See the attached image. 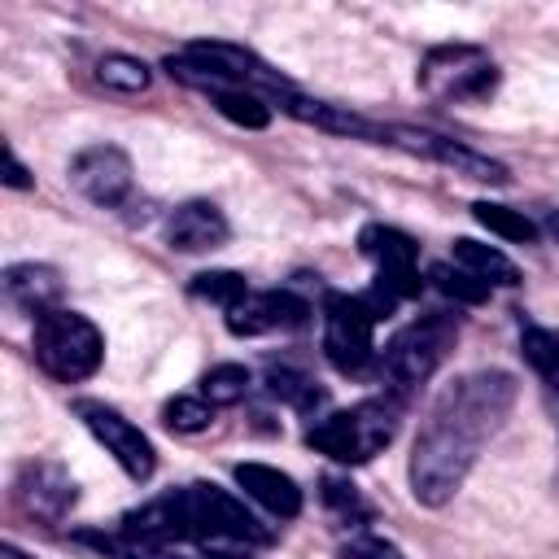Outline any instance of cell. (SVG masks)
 <instances>
[{
    "mask_svg": "<svg viewBox=\"0 0 559 559\" xmlns=\"http://www.w3.org/2000/svg\"><path fill=\"white\" fill-rule=\"evenodd\" d=\"M515 397H520V380L498 367L467 371L432 397L406 463L411 493L419 507L437 511L467 485L480 450L502 432Z\"/></svg>",
    "mask_w": 559,
    "mask_h": 559,
    "instance_id": "obj_1",
    "label": "cell"
},
{
    "mask_svg": "<svg viewBox=\"0 0 559 559\" xmlns=\"http://www.w3.org/2000/svg\"><path fill=\"white\" fill-rule=\"evenodd\" d=\"M127 537L153 542V546H175L192 542L210 559H249L253 550L271 546V528L227 489L210 480H192L183 489H170L135 511L122 515L118 524Z\"/></svg>",
    "mask_w": 559,
    "mask_h": 559,
    "instance_id": "obj_2",
    "label": "cell"
},
{
    "mask_svg": "<svg viewBox=\"0 0 559 559\" xmlns=\"http://www.w3.org/2000/svg\"><path fill=\"white\" fill-rule=\"evenodd\" d=\"M162 66L170 70V79H179L183 87H192L201 96H214L223 87H249L258 96H275L280 100L293 87L258 52H249L245 44H227V39H192L179 52H170Z\"/></svg>",
    "mask_w": 559,
    "mask_h": 559,
    "instance_id": "obj_3",
    "label": "cell"
},
{
    "mask_svg": "<svg viewBox=\"0 0 559 559\" xmlns=\"http://www.w3.org/2000/svg\"><path fill=\"white\" fill-rule=\"evenodd\" d=\"M402 411H406V402H397L393 393L362 397V402H354L345 411L319 415L306 428V445L319 450V454H328L341 467H362V463H371L397 437Z\"/></svg>",
    "mask_w": 559,
    "mask_h": 559,
    "instance_id": "obj_4",
    "label": "cell"
},
{
    "mask_svg": "<svg viewBox=\"0 0 559 559\" xmlns=\"http://www.w3.org/2000/svg\"><path fill=\"white\" fill-rule=\"evenodd\" d=\"M459 341V314L450 310H432V314H419L411 319L402 332H393V341L380 349L376 367H380V380H384V393H393L397 402H406L419 384L432 380V371L450 358Z\"/></svg>",
    "mask_w": 559,
    "mask_h": 559,
    "instance_id": "obj_5",
    "label": "cell"
},
{
    "mask_svg": "<svg viewBox=\"0 0 559 559\" xmlns=\"http://www.w3.org/2000/svg\"><path fill=\"white\" fill-rule=\"evenodd\" d=\"M31 349H35L39 371L52 376L57 384H83L105 362V336H100V328L87 314L70 310V306H57V310H48V314L35 319Z\"/></svg>",
    "mask_w": 559,
    "mask_h": 559,
    "instance_id": "obj_6",
    "label": "cell"
},
{
    "mask_svg": "<svg viewBox=\"0 0 559 559\" xmlns=\"http://www.w3.org/2000/svg\"><path fill=\"white\" fill-rule=\"evenodd\" d=\"M415 79H419V92L428 100H441V105H485L498 92L502 70H498V61L480 44H437V48L424 52Z\"/></svg>",
    "mask_w": 559,
    "mask_h": 559,
    "instance_id": "obj_7",
    "label": "cell"
},
{
    "mask_svg": "<svg viewBox=\"0 0 559 559\" xmlns=\"http://www.w3.org/2000/svg\"><path fill=\"white\" fill-rule=\"evenodd\" d=\"M358 249L362 258L376 262V284L367 293H358L376 319H389L402 301L419 297L424 280H419V245L402 231V227H389V223H367L358 231Z\"/></svg>",
    "mask_w": 559,
    "mask_h": 559,
    "instance_id": "obj_8",
    "label": "cell"
},
{
    "mask_svg": "<svg viewBox=\"0 0 559 559\" xmlns=\"http://www.w3.org/2000/svg\"><path fill=\"white\" fill-rule=\"evenodd\" d=\"M376 314L358 293H328L323 297V354L336 371L362 376L380 349H376Z\"/></svg>",
    "mask_w": 559,
    "mask_h": 559,
    "instance_id": "obj_9",
    "label": "cell"
},
{
    "mask_svg": "<svg viewBox=\"0 0 559 559\" xmlns=\"http://www.w3.org/2000/svg\"><path fill=\"white\" fill-rule=\"evenodd\" d=\"M380 144L402 148V153L424 157V162H437V166H445V170H454V175H463V179H472V183H489V188L511 183V170H507L498 157L476 153V148L450 140V135H437V131H424V127L380 122Z\"/></svg>",
    "mask_w": 559,
    "mask_h": 559,
    "instance_id": "obj_10",
    "label": "cell"
},
{
    "mask_svg": "<svg viewBox=\"0 0 559 559\" xmlns=\"http://www.w3.org/2000/svg\"><path fill=\"white\" fill-rule=\"evenodd\" d=\"M74 415L83 419V428L105 445V454H109L131 480H148V476L157 472V450H153V441H148L122 411H114V406H105V402H96V397H79V402H74Z\"/></svg>",
    "mask_w": 559,
    "mask_h": 559,
    "instance_id": "obj_11",
    "label": "cell"
},
{
    "mask_svg": "<svg viewBox=\"0 0 559 559\" xmlns=\"http://www.w3.org/2000/svg\"><path fill=\"white\" fill-rule=\"evenodd\" d=\"M74 502H79V485H74V476L57 459H26L17 467V476H13V507L26 520L61 524Z\"/></svg>",
    "mask_w": 559,
    "mask_h": 559,
    "instance_id": "obj_12",
    "label": "cell"
},
{
    "mask_svg": "<svg viewBox=\"0 0 559 559\" xmlns=\"http://www.w3.org/2000/svg\"><path fill=\"white\" fill-rule=\"evenodd\" d=\"M70 183L100 210H122L135 192L131 157L118 144H87L70 157Z\"/></svg>",
    "mask_w": 559,
    "mask_h": 559,
    "instance_id": "obj_13",
    "label": "cell"
},
{
    "mask_svg": "<svg viewBox=\"0 0 559 559\" xmlns=\"http://www.w3.org/2000/svg\"><path fill=\"white\" fill-rule=\"evenodd\" d=\"M231 336H271V332H297L310 323V301H301L288 288L249 293L236 310L223 314Z\"/></svg>",
    "mask_w": 559,
    "mask_h": 559,
    "instance_id": "obj_14",
    "label": "cell"
},
{
    "mask_svg": "<svg viewBox=\"0 0 559 559\" xmlns=\"http://www.w3.org/2000/svg\"><path fill=\"white\" fill-rule=\"evenodd\" d=\"M227 236H231L227 214L214 201L192 197L166 214V245L175 253H214L227 245Z\"/></svg>",
    "mask_w": 559,
    "mask_h": 559,
    "instance_id": "obj_15",
    "label": "cell"
},
{
    "mask_svg": "<svg viewBox=\"0 0 559 559\" xmlns=\"http://www.w3.org/2000/svg\"><path fill=\"white\" fill-rule=\"evenodd\" d=\"M231 476L245 489V498L258 502L266 515H275V520H297L301 515V485L288 472H280L271 463H236Z\"/></svg>",
    "mask_w": 559,
    "mask_h": 559,
    "instance_id": "obj_16",
    "label": "cell"
},
{
    "mask_svg": "<svg viewBox=\"0 0 559 559\" xmlns=\"http://www.w3.org/2000/svg\"><path fill=\"white\" fill-rule=\"evenodd\" d=\"M4 297L13 310L31 314V323L61 306V275L44 262H13L4 271Z\"/></svg>",
    "mask_w": 559,
    "mask_h": 559,
    "instance_id": "obj_17",
    "label": "cell"
},
{
    "mask_svg": "<svg viewBox=\"0 0 559 559\" xmlns=\"http://www.w3.org/2000/svg\"><path fill=\"white\" fill-rule=\"evenodd\" d=\"M450 262L463 266L472 280H480L485 288H515L520 284V266L498 249V245H480L472 236H459L450 245Z\"/></svg>",
    "mask_w": 559,
    "mask_h": 559,
    "instance_id": "obj_18",
    "label": "cell"
},
{
    "mask_svg": "<svg viewBox=\"0 0 559 559\" xmlns=\"http://www.w3.org/2000/svg\"><path fill=\"white\" fill-rule=\"evenodd\" d=\"M472 218H476L489 236H498V240H507V245H533L537 231H542L524 210H511V205H498V201H472Z\"/></svg>",
    "mask_w": 559,
    "mask_h": 559,
    "instance_id": "obj_19",
    "label": "cell"
},
{
    "mask_svg": "<svg viewBox=\"0 0 559 559\" xmlns=\"http://www.w3.org/2000/svg\"><path fill=\"white\" fill-rule=\"evenodd\" d=\"M96 83H100V87H109V92H118V96H140V92H148L153 70H148L140 57L105 52V57L96 61Z\"/></svg>",
    "mask_w": 559,
    "mask_h": 559,
    "instance_id": "obj_20",
    "label": "cell"
},
{
    "mask_svg": "<svg viewBox=\"0 0 559 559\" xmlns=\"http://www.w3.org/2000/svg\"><path fill=\"white\" fill-rule=\"evenodd\" d=\"M266 393L280 397L284 406L301 411V415H310V411L323 406V389L306 371H297V367H266Z\"/></svg>",
    "mask_w": 559,
    "mask_h": 559,
    "instance_id": "obj_21",
    "label": "cell"
},
{
    "mask_svg": "<svg viewBox=\"0 0 559 559\" xmlns=\"http://www.w3.org/2000/svg\"><path fill=\"white\" fill-rule=\"evenodd\" d=\"M210 105H214L227 122H236V127H245V131H262V127L271 122V100L258 96V92H249V87H223V92L210 96Z\"/></svg>",
    "mask_w": 559,
    "mask_h": 559,
    "instance_id": "obj_22",
    "label": "cell"
},
{
    "mask_svg": "<svg viewBox=\"0 0 559 559\" xmlns=\"http://www.w3.org/2000/svg\"><path fill=\"white\" fill-rule=\"evenodd\" d=\"M188 293L201 297V301H210V306H218V310L227 314V310H236L253 288L245 284L240 271H201V275H192Z\"/></svg>",
    "mask_w": 559,
    "mask_h": 559,
    "instance_id": "obj_23",
    "label": "cell"
},
{
    "mask_svg": "<svg viewBox=\"0 0 559 559\" xmlns=\"http://www.w3.org/2000/svg\"><path fill=\"white\" fill-rule=\"evenodd\" d=\"M323 507L332 511V520L341 524V528H349V533H358L367 520H371V507L362 502V493L349 485V480H341V476H323Z\"/></svg>",
    "mask_w": 559,
    "mask_h": 559,
    "instance_id": "obj_24",
    "label": "cell"
},
{
    "mask_svg": "<svg viewBox=\"0 0 559 559\" xmlns=\"http://www.w3.org/2000/svg\"><path fill=\"white\" fill-rule=\"evenodd\" d=\"M79 542L96 546L109 559H188L175 546H153V542H140V537H127L122 528H114V533H79Z\"/></svg>",
    "mask_w": 559,
    "mask_h": 559,
    "instance_id": "obj_25",
    "label": "cell"
},
{
    "mask_svg": "<svg viewBox=\"0 0 559 559\" xmlns=\"http://www.w3.org/2000/svg\"><path fill=\"white\" fill-rule=\"evenodd\" d=\"M520 354L546 380V389L559 393V332L555 328H524L520 332Z\"/></svg>",
    "mask_w": 559,
    "mask_h": 559,
    "instance_id": "obj_26",
    "label": "cell"
},
{
    "mask_svg": "<svg viewBox=\"0 0 559 559\" xmlns=\"http://www.w3.org/2000/svg\"><path fill=\"white\" fill-rule=\"evenodd\" d=\"M249 384H253L249 367H240V362H218V367H210V371L201 376V397H205L210 406H236V402H245Z\"/></svg>",
    "mask_w": 559,
    "mask_h": 559,
    "instance_id": "obj_27",
    "label": "cell"
},
{
    "mask_svg": "<svg viewBox=\"0 0 559 559\" xmlns=\"http://www.w3.org/2000/svg\"><path fill=\"white\" fill-rule=\"evenodd\" d=\"M162 424H166L170 432L192 437V432H205V428L214 424V406H210L201 393H179V397H170V402L162 406Z\"/></svg>",
    "mask_w": 559,
    "mask_h": 559,
    "instance_id": "obj_28",
    "label": "cell"
},
{
    "mask_svg": "<svg viewBox=\"0 0 559 559\" xmlns=\"http://www.w3.org/2000/svg\"><path fill=\"white\" fill-rule=\"evenodd\" d=\"M428 280H437V288H441L445 297L467 301V306H476V301L489 297V288H485L480 280H472V275H467L463 266H454V262H437V266L428 271Z\"/></svg>",
    "mask_w": 559,
    "mask_h": 559,
    "instance_id": "obj_29",
    "label": "cell"
},
{
    "mask_svg": "<svg viewBox=\"0 0 559 559\" xmlns=\"http://www.w3.org/2000/svg\"><path fill=\"white\" fill-rule=\"evenodd\" d=\"M341 559H406V555H402L389 537L358 528V533H349V537L341 542Z\"/></svg>",
    "mask_w": 559,
    "mask_h": 559,
    "instance_id": "obj_30",
    "label": "cell"
},
{
    "mask_svg": "<svg viewBox=\"0 0 559 559\" xmlns=\"http://www.w3.org/2000/svg\"><path fill=\"white\" fill-rule=\"evenodd\" d=\"M4 183H9V188H17V192L35 188V175L17 162V153H13V148H4Z\"/></svg>",
    "mask_w": 559,
    "mask_h": 559,
    "instance_id": "obj_31",
    "label": "cell"
},
{
    "mask_svg": "<svg viewBox=\"0 0 559 559\" xmlns=\"http://www.w3.org/2000/svg\"><path fill=\"white\" fill-rule=\"evenodd\" d=\"M542 231L559 245V210H542Z\"/></svg>",
    "mask_w": 559,
    "mask_h": 559,
    "instance_id": "obj_32",
    "label": "cell"
},
{
    "mask_svg": "<svg viewBox=\"0 0 559 559\" xmlns=\"http://www.w3.org/2000/svg\"><path fill=\"white\" fill-rule=\"evenodd\" d=\"M0 559H31V555H26V550H17L13 542H4V546H0Z\"/></svg>",
    "mask_w": 559,
    "mask_h": 559,
    "instance_id": "obj_33",
    "label": "cell"
}]
</instances>
